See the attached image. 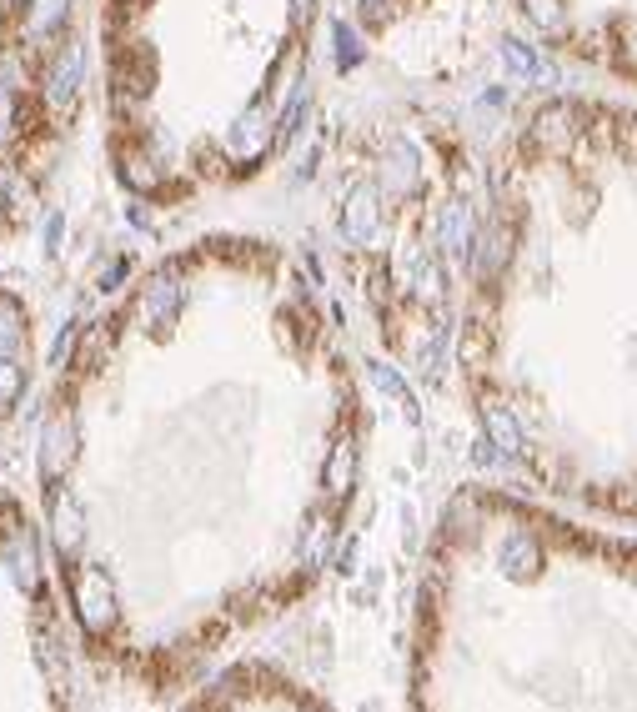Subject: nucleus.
Segmentation results:
<instances>
[{
  "label": "nucleus",
  "mask_w": 637,
  "mask_h": 712,
  "mask_svg": "<svg viewBox=\"0 0 637 712\" xmlns=\"http://www.w3.org/2000/svg\"><path fill=\"white\" fill-rule=\"evenodd\" d=\"M452 356L467 417L517 487L637 522V106L557 91L497 136Z\"/></svg>",
  "instance_id": "2"
},
{
  "label": "nucleus",
  "mask_w": 637,
  "mask_h": 712,
  "mask_svg": "<svg viewBox=\"0 0 637 712\" xmlns=\"http://www.w3.org/2000/svg\"><path fill=\"white\" fill-rule=\"evenodd\" d=\"M176 712H337L311 682L271 662H231L196 682Z\"/></svg>",
  "instance_id": "7"
},
{
  "label": "nucleus",
  "mask_w": 637,
  "mask_h": 712,
  "mask_svg": "<svg viewBox=\"0 0 637 712\" xmlns=\"http://www.w3.org/2000/svg\"><path fill=\"white\" fill-rule=\"evenodd\" d=\"M101 96L96 0H0V251L16 246Z\"/></svg>",
  "instance_id": "4"
},
{
  "label": "nucleus",
  "mask_w": 637,
  "mask_h": 712,
  "mask_svg": "<svg viewBox=\"0 0 637 712\" xmlns=\"http://www.w3.org/2000/svg\"><path fill=\"white\" fill-rule=\"evenodd\" d=\"M41 377V326L31 301L0 281V452L26 422V407L36 397Z\"/></svg>",
  "instance_id": "8"
},
{
  "label": "nucleus",
  "mask_w": 637,
  "mask_h": 712,
  "mask_svg": "<svg viewBox=\"0 0 637 712\" xmlns=\"http://www.w3.org/2000/svg\"><path fill=\"white\" fill-rule=\"evenodd\" d=\"M31 447V507L86 667L161 702L337 567L367 392L306 256L206 231L86 316Z\"/></svg>",
  "instance_id": "1"
},
{
  "label": "nucleus",
  "mask_w": 637,
  "mask_h": 712,
  "mask_svg": "<svg viewBox=\"0 0 637 712\" xmlns=\"http://www.w3.org/2000/svg\"><path fill=\"white\" fill-rule=\"evenodd\" d=\"M522 26L597 81L637 91V0H512Z\"/></svg>",
  "instance_id": "6"
},
{
  "label": "nucleus",
  "mask_w": 637,
  "mask_h": 712,
  "mask_svg": "<svg viewBox=\"0 0 637 712\" xmlns=\"http://www.w3.org/2000/svg\"><path fill=\"white\" fill-rule=\"evenodd\" d=\"M407 712H637V537L457 487L412 592Z\"/></svg>",
  "instance_id": "3"
},
{
  "label": "nucleus",
  "mask_w": 637,
  "mask_h": 712,
  "mask_svg": "<svg viewBox=\"0 0 637 712\" xmlns=\"http://www.w3.org/2000/svg\"><path fill=\"white\" fill-rule=\"evenodd\" d=\"M81 667L41 517L0 492V712H81Z\"/></svg>",
  "instance_id": "5"
}]
</instances>
